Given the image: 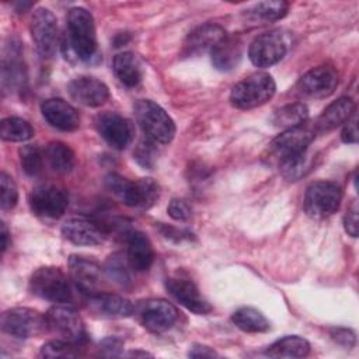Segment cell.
<instances>
[{
    "instance_id": "cell-1",
    "label": "cell",
    "mask_w": 359,
    "mask_h": 359,
    "mask_svg": "<svg viewBox=\"0 0 359 359\" xmlns=\"http://www.w3.org/2000/svg\"><path fill=\"white\" fill-rule=\"evenodd\" d=\"M72 53L81 62L91 60L97 53L95 24L91 13L73 7L67 14V42Z\"/></svg>"
},
{
    "instance_id": "cell-2",
    "label": "cell",
    "mask_w": 359,
    "mask_h": 359,
    "mask_svg": "<svg viewBox=\"0 0 359 359\" xmlns=\"http://www.w3.org/2000/svg\"><path fill=\"white\" fill-rule=\"evenodd\" d=\"M105 185L121 202L130 208L147 209L160 196V187L153 178L130 181L112 172L105 177Z\"/></svg>"
},
{
    "instance_id": "cell-3",
    "label": "cell",
    "mask_w": 359,
    "mask_h": 359,
    "mask_svg": "<svg viewBox=\"0 0 359 359\" xmlns=\"http://www.w3.org/2000/svg\"><path fill=\"white\" fill-rule=\"evenodd\" d=\"M133 111L140 129L149 140L168 144L174 139L175 123L158 104L150 100H139L133 105Z\"/></svg>"
},
{
    "instance_id": "cell-4",
    "label": "cell",
    "mask_w": 359,
    "mask_h": 359,
    "mask_svg": "<svg viewBox=\"0 0 359 359\" xmlns=\"http://www.w3.org/2000/svg\"><path fill=\"white\" fill-rule=\"evenodd\" d=\"M276 91L273 77L265 72H257L238 81L231 93L230 102L238 109H251L268 102Z\"/></svg>"
},
{
    "instance_id": "cell-5",
    "label": "cell",
    "mask_w": 359,
    "mask_h": 359,
    "mask_svg": "<svg viewBox=\"0 0 359 359\" xmlns=\"http://www.w3.org/2000/svg\"><path fill=\"white\" fill-rule=\"evenodd\" d=\"M29 290L32 294L56 304H67L73 300L70 280L56 266L38 268L29 278Z\"/></svg>"
},
{
    "instance_id": "cell-6",
    "label": "cell",
    "mask_w": 359,
    "mask_h": 359,
    "mask_svg": "<svg viewBox=\"0 0 359 359\" xmlns=\"http://www.w3.org/2000/svg\"><path fill=\"white\" fill-rule=\"evenodd\" d=\"M48 330L53 332L59 339L76 344L79 346L88 341V334L83 318L67 306H53L46 314Z\"/></svg>"
},
{
    "instance_id": "cell-7",
    "label": "cell",
    "mask_w": 359,
    "mask_h": 359,
    "mask_svg": "<svg viewBox=\"0 0 359 359\" xmlns=\"http://www.w3.org/2000/svg\"><path fill=\"white\" fill-rule=\"evenodd\" d=\"M342 201L341 187L332 181H316L304 195V212L313 219H324L335 213Z\"/></svg>"
},
{
    "instance_id": "cell-8",
    "label": "cell",
    "mask_w": 359,
    "mask_h": 359,
    "mask_svg": "<svg viewBox=\"0 0 359 359\" xmlns=\"http://www.w3.org/2000/svg\"><path fill=\"white\" fill-rule=\"evenodd\" d=\"M1 330L15 338L27 339L41 335L48 330L46 317L28 307H14L3 313Z\"/></svg>"
},
{
    "instance_id": "cell-9",
    "label": "cell",
    "mask_w": 359,
    "mask_h": 359,
    "mask_svg": "<svg viewBox=\"0 0 359 359\" xmlns=\"http://www.w3.org/2000/svg\"><path fill=\"white\" fill-rule=\"evenodd\" d=\"M139 323L150 332L161 334L174 327L178 320V310L164 299H147L135 307Z\"/></svg>"
},
{
    "instance_id": "cell-10",
    "label": "cell",
    "mask_w": 359,
    "mask_h": 359,
    "mask_svg": "<svg viewBox=\"0 0 359 359\" xmlns=\"http://www.w3.org/2000/svg\"><path fill=\"white\" fill-rule=\"evenodd\" d=\"M28 202L34 215L43 219H59L69 205V195L59 185L39 184L32 188Z\"/></svg>"
},
{
    "instance_id": "cell-11",
    "label": "cell",
    "mask_w": 359,
    "mask_h": 359,
    "mask_svg": "<svg viewBox=\"0 0 359 359\" xmlns=\"http://www.w3.org/2000/svg\"><path fill=\"white\" fill-rule=\"evenodd\" d=\"M287 52V38L280 29H272L254 38L248 57L257 67H271L280 62Z\"/></svg>"
},
{
    "instance_id": "cell-12",
    "label": "cell",
    "mask_w": 359,
    "mask_h": 359,
    "mask_svg": "<svg viewBox=\"0 0 359 359\" xmlns=\"http://www.w3.org/2000/svg\"><path fill=\"white\" fill-rule=\"evenodd\" d=\"M29 31L38 53L50 57L57 45V20L53 13L45 7L36 8L31 18Z\"/></svg>"
},
{
    "instance_id": "cell-13",
    "label": "cell",
    "mask_w": 359,
    "mask_h": 359,
    "mask_svg": "<svg viewBox=\"0 0 359 359\" xmlns=\"http://www.w3.org/2000/svg\"><path fill=\"white\" fill-rule=\"evenodd\" d=\"M95 128L101 137L114 149L123 150L132 140V125L116 112H101L95 116Z\"/></svg>"
},
{
    "instance_id": "cell-14",
    "label": "cell",
    "mask_w": 359,
    "mask_h": 359,
    "mask_svg": "<svg viewBox=\"0 0 359 359\" xmlns=\"http://www.w3.org/2000/svg\"><path fill=\"white\" fill-rule=\"evenodd\" d=\"M69 273L70 280L79 292L87 296L100 293L98 286L101 280V266L97 261L83 255H70Z\"/></svg>"
},
{
    "instance_id": "cell-15",
    "label": "cell",
    "mask_w": 359,
    "mask_h": 359,
    "mask_svg": "<svg viewBox=\"0 0 359 359\" xmlns=\"http://www.w3.org/2000/svg\"><path fill=\"white\" fill-rule=\"evenodd\" d=\"M165 289L168 293L187 310L203 316L212 311V306L203 299L196 285L182 276H171L165 279Z\"/></svg>"
},
{
    "instance_id": "cell-16",
    "label": "cell",
    "mask_w": 359,
    "mask_h": 359,
    "mask_svg": "<svg viewBox=\"0 0 359 359\" xmlns=\"http://www.w3.org/2000/svg\"><path fill=\"white\" fill-rule=\"evenodd\" d=\"M338 86V74L331 66H317L306 72L297 83L303 95L311 98H325L334 93Z\"/></svg>"
},
{
    "instance_id": "cell-17",
    "label": "cell",
    "mask_w": 359,
    "mask_h": 359,
    "mask_svg": "<svg viewBox=\"0 0 359 359\" xmlns=\"http://www.w3.org/2000/svg\"><path fill=\"white\" fill-rule=\"evenodd\" d=\"M62 236L76 245H100L105 241L104 227L88 217H72L62 226Z\"/></svg>"
},
{
    "instance_id": "cell-18",
    "label": "cell",
    "mask_w": 359,
    "mask_h": 359,
    "mask_svg": "<svg viewBox=\"0 0 359 359\" xmlns=\"http://www.w3.org/2000/svg\"><path fill=\"white\" fill-rule=\"evenodd\" d=\"M314 130L307 126H297L283 130L271 142L272 153L279 157V161L309 150L310 143L314 139Z\"/></svg>"
},
{
    "instance_id": "cell-19",
    "label": "cell",
    "mask_w": 359,
    "mask_h": 359,
    "mask_svg": "<svg viewBox=\"0 0 359 359\" xmlns=\"http://www.w3.org/2000/svg\"><path fill=\"white\" fill-rule=\"evenodd\" d=\"M67 93L76 102L95 108L105 104L109 98V90L101 80L90 76H80L67 84Z\"/></svg>"
},
{
    "instance_id": "cell-20",
    "label": "cell",
    "mask_w": 359,
    "mask_h": 359,
    "mask_svg": "<svg viewBox=\"0 0 359 359\" xmlns=\"http://www.w3.org/2000/svg\"><path fill=\"white\" fill-rule=\"evenodd\" d=\"M41 112L45 121L63 132L76 130L80 125L77 109L62 98H48L41 104Z\"/></svg>"
},
{
    "instance_id": "cell-21",
    "label": "cell",
    "mask_w": 359,
    "mask_h": 359,
    "mask_svg": "<svg viewBox=\"0 0 359 359\" xmlns=\"http://www.w3.org/2000/svg\"><path fill=\"white\" fill-rule=\"evenodd\" d=\"M226 35L223 27L217 24H203L188 34L182 52L187 56H198L210 52Z\"/></svg>"
},
{
    "instance_id": "cell-22",
    "label": "cell",
    "mask_w": 359,
    "mask_h": 359,
    "mask_svg": "<svg viewBox=\"0 0 359 359\" xmlns=\"http://www.w3.org/2000/svg\"><path fill=\"white\" fill-rule=\"evenodd\" d=\"M126 261L136 272H146L154 261V250L146 234L142 231H132L126 238Z\"/></svg>"
},
{
    "instance_id": "cell-23",
    "label": "cell",
    "mask_w": 359,
    "mask_h": 359,
    "mask_svg": "<svg viewBox=\"0 0 359 359\" xmlns=\"http://www.w3.org/2000/svg\"><path fill=\"white\" fill-rule=\"evenodd\" d=\"M90 307L93 311L107 318H125L135 313V306L130 300L112 294V293H95L88 296Z\"/></svg>"
},
{
    "instance_id": "cell-24",
    "label": "cell",
    "mask_w": 359,
    "mask_h": 359,
    "mask_svg": "<svg viewBox=\"0 0 359 359\" xmlns=\"http://www.w3.org/2000/svg\"><path fill=\"white\" fill-rule=\"evenodd\" d=\"M355 114V102L349 97H341L331 102L317 118L314 132H330L344 125Z\"/></svg>"
},
{
    "instance_id": "cell-25",
    "label": "cell",
    "mask_w": 359,
    "mask_h": 359,
    "mask_svg": "<svg viewBox=\"0 0 359 359\" xmlns=\"http://www.w3.org/2000/svg\"><path fill=\"white\" fill-rule=\"evenodd\" d=\"M243 46L238 38L236 36H224L212 50L210 57L213 66L220 72L233 70L241 60Z\"/></svg>"
},
{
    "instance_id": "cell-26",
    "label": "cell",
    "mask_w": 359,
    "mask_h": 359,
    "mask_svg": "<svg viewBox=\"0 0 359 359\" xmlns=\"http://www.w3.org/2000/svg\"><path fill=\"white\" fill-rule=\"evenodd\" d=\"M112 69L116 79L129 88L136 87L143 77L142 63L139 57L132 52H122L114 57Z\"/></svg>"
},
{
    "instance_id": "cell-27",
    "label": "cell",
    "mask_w": 359,
    "mask_h": 359,
    "mask_svg": "<svg viewBox=\"0 0 359 359\" xmlns=\"http://www.w3.org/2000/svg\"><path fill=\"white\" fill-rule=\"evenodd\" d=\"M309 352L310 344L307 339L299 335H287L269 345L265 355L271 358H303Z\"/></svg>"
},
{
    "instance_id": "cell-28",
    "label": "cell",
    "mask_w": 359,
    "mask_h": 359,
    "mask_svg": "<svg viewBox=\"0 0 359 359\" xmlns=\"http://www.w3.org/2000/svg\"><path fill=\"white\" fill-rule=\"evenodd\" d=\"M45 158L50 168L59 174H67L74 168L76 157L73 150L63 142H50L45 150Z\"/></svg>"
},
{
    "instance_id": "cell-29",
    "label": "cell",
    "mask_w": 359,
    "mask_h": 359,
    "mask_svg": "<svg viewBox=\"0 0 359 359\" xmlns=\"http://www.w3.org/2000/svg\"><path fill=\"white\" fill-rule=\"evenodd\" d=\"M289 10V4L282 0L276 1H261L245 10L247 20L252 22H272L283 18Z\"/></svg>"
},
{
    "instance_id": "cell-30",
    "label": "cell",
    "mask_w": 359,
    "mask_h": 359,
    "mask_svg": "<svg viewBox=\"0 0 359 359\" xmlns=\"http://www.w3.org/2000/svg\"><path fill=\"white\" fill-rule=\"evenodd\" d=\"M309 119V108L303 102H292L280 107L272 116V123L280 129H292L304 125Z\"/></svg>"
},
{
    "instance_id": "cell-31",
    "label": "cell",
    "mask_w": 359,
    "mask_h": 359,
    "mask_svg": "<svg viewBox=\"0 0 359 359\" xmlns=\"http://www.w3.org/2000/svg\"><path fill=\"white\" fill-rule=\"evenodd\" d=\"M233 324L244 332H265L269 330L266 317L254 307H241L231 316Z\"/></svg>"
},
{
    "instance_id": "cell-32",
    "label": "cell",
    "mask_w": 359,
    "mask_h": 359,
    "mask_svg": "<svg viewBox=\"0 0 359 359\" xmlns=\"http://www.w3.org/2000/svg\"><path fill=\"white\" fill-rule=\"evenodd\" d=\"M34 129L31 123L18 116H8L1 121L0 136L6 142H25L31 139Z\"/></svg>"
},
{
    "instance_id": "cell-33",
    "label": "cell",
    "mask_w": 359,
    "mask_h": 359,
    "mask_svg": "<svg viewBox=\"0 0 359 359\" xmlns=\"http://www.w3.org/2000/svg\"><path fill=\"white\" fill-rule=\"evenodd\" d=\"M311 165V160L309 157V153L304 151L302 154L283 158L279 161V168L282 175L289 181H296L302 177H304Z\"/></svg>"
},
{
    "instance_id": "cell-34",
    "label": "cell",
    "mask_w": 359,
    "mask_h": 359,
    "mask_svg": "<svg viewBox=\"0 0 359 359\" xmlns=\"http://www.w3.org/2000/svg\"><path fill=\"white\" fill-rule=\"evenodd\" d=\"M18 156L21 168L27 175L34 177L41 172L43 164V154L38 146L25 144L18 150Z\"/></svg>"
},
{
    "instance_id": "cell-35",
    "label": "cell",
    "mask_w": 359,
    "mask_h": 359,
    "mask_svg": "<svg viewBox=\"0 0 359 359\" xmlns=\"http://www.w3.org/2000/svg\"><path fill=\"white\" fill-rule=\"evenodd\" d=\"M41 358H76L79 356V345L55 339L46 342L39 352Z\"/></svg>"
},
{
    "instance_id": "cell-36",
    "label": "cell",
    "mask_w": 359,
    "mask_h": 359,
    "mask_svg": "<svg viewBox=\"0 0 359 359\" xmlns=\"http://www.w3.org/2000/svg\"><path fill=\"white\" fill-rule=\"evenodd\" d=\"M126 264L123 262L122 257L119 254H114L108 258L105 262V273L108 275L109 279H112L115 283L125 286L126 283L130 282L129 271L126 269Z\"/></svg>"
},
{
    "instance_id": "cell-37",
    "label": "cell",
    "mask_w": 359,
    "mask_h": 359,
    "mask_svg": "<svg viewBox=\"0 0 359 359\" xmlns=\"http://www.w3.org/2000/svg\"><path fill=\"white\" fill-rule=\"evenodd\" d=\"M18 201V191L14 180L4 171L0 174V206L1 209H13Z\"/></svg>"
},
{
    "instance_id": "cell-38",
    "label": "cell",
    "mask_w": 359,
    "mask_h": 359,
    "mask_svg": "<svg viewBox=\"0 0 359 359\" xmlns=\"http://www.w3.org/2000/svg\"><path fill=\"white\" fill-rule=\"evenodd\" d=\"M135 158H136V161H137L140 165H143V167H146V168H151L153 164H154V161H156L154 142H151V140H149V139H147V142H142V143L137 146L136 151H135Z\"/></svg>"
},
{
    "instance_id": "cell-39",
    "label": "cell",
    "mask_w": 359,
    "mask_h": 359,
    "mask_svg": "<svg viewBox=\"0 0 359 359\" xmlns=\"http://www.w3.org/2000/svg\"><path fill=\"white\" fill-rule=\"evenodd\" d=\"M167 212L171 219L178 220V222H187L192 215L191 206L187 203V201L180 199V198H174L170 201V203L167 206Z\"/></svg>"
},
{
    "instance_id": "cell-40",
    "label": "cell",
    "mask_w": 359,
    "mask_h": 359,
    "mask_svg": "<svg viewBox=\"0 0 359 359\" xmlns=\"http://www.w3.org/2000/svg\"><path fill=\"white\" fill-rule=\"evenodd\" d=\"M123 349L122 339L116 337H108L100 344V353L102 356H119Z\"/></svg>"
},
{
    "instance_id": "cell-41",
    "label": "cell",
    "mask_w": 359,
    "mask_h": 359,
    "mask_svg": "<svg viewBox=\"0 0 359 359\" xmlns=\"http://www.w3.org/2000/svg\"><path fill=\"white\" fill-rule=\"evenodd\" d=\"M331 338L337 344H339L345 348H352L356 344L355 332L352 330H348V328H332L331 330Z\"/></svg>"
},
{
    "instance_id": "cell-42",
    "label": "cell",
    "mask_w": 359,
    "mask_h": 359,
    "mask_svg": "<svg viewBox=\"0 0 359 359\" xmlns=\"http://www.w3.org/2000/svg\"><path fill=\"white\" fill-rule=\"evenodd\" d=\"M344 226H345V231L349 236L358 237V205L355 201L351 203V206L345 213Z\"/></svg>"
},
{
    "instance_id": "cell-43",
    "label": "cell",
    "mask_w": 359,
    "mask_h": 359,
    "mask_svg": "<svg viewBox=\"0 0 359 359\" xmlns=\"http://www.w3.org/2000/svg\"><path fill=\"white\" fill-rule=\"evenodd\" d=\"M341 139L344 143H348V144H355L358 142V123H356L355 114L344 123Z\"/></svg>"
},
{
    "instance_id": "cell-44",
    "label": "cell",
    "mask_w": 359,
    "mask_h": 359,
    "mask_svg": "<svg viewBox=\"0 0 359 359\" xmlns=\"http://www.w3.org/2000/svg\"><path fill=\"white\" fill-rule=\"evenodd\" d=\"M188 356H191V358H215V356H217V353L206 345L195 344L191 346Z\"/></svg>"
},
{
    "instance_id": "cell-45",
    "label": "cell",
    "mask_w": 359,
    "mask_h": 359,
    "mask_svg": "<svg viewBox=\"0 0 359 359\" xmlns=\"http://www.w3.org/2000/svg\"><path fill=\"white\" fill-rule=\"evenodd\" d=\"M7 245H8V230L6 224L1 222V251L3 252L7 250Z\"/></svg>"
},
{
    "instance_id": "cell-46",
    "label": "cell",
    "mask_w": 359,
    "mask_h": 359,
    "mask_svg": "<svg viewBox=\"0 0 359 359\" xmlns=\"http://www.w3.org/2000/svg\"><path fill=\"white\" fill-rule=\"evenodd\" d=\"M132 356H137V355H142V356H147L149 353L147 352H130Z\"/></svg>"
}]
</instances>
